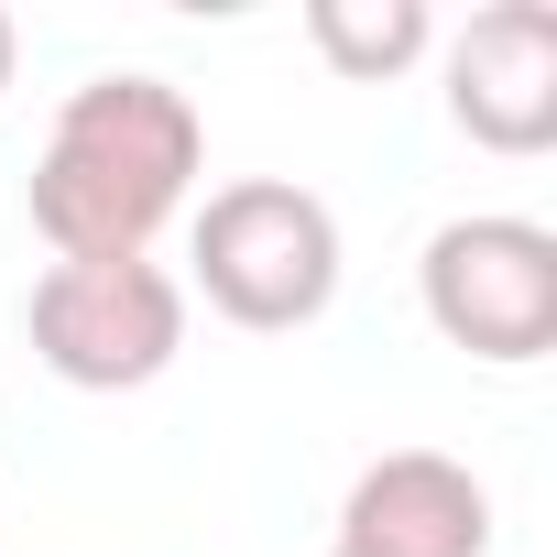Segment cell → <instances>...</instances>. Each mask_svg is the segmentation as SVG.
<instances>
[{
	"label": "cell",
	"instance_id": "obj_4",
	"mask_svg": "<svg viewBox=\"0 0 557 557\" xmlns=\"http://www.w3.org/2000/svg\"><path fill=\"white\" fill-rule=\"evenodd\" d=\"M426 329L492 372H524L557 350V230L535 219H448L416 262Z\"/></svg>",
	"mask_w": 557,
	"mask_h": 557
},
{
	"label": "cell",
	"instance_id": "obj_7",
	"mask_svg": "<svg viewBox=\"0 0 557 557\" xmlns=\"http://www.w3.org/2000/svg\"><path fill=\"white\" fill-rule=\"evenodd\" d=\"M307 45L350 88H383V77H405L437 45V23H426V0H307Z\"/></svg>",
	"mask_w": 557,
	"mask_h": 557
},
{
	"label": "cell",
	"instance_id": "obj_6",
	"mask_svg": "<svg viewBox=\"0 0 557 557\" xmlns=\"http://www.w3.org/2000/svg\"><path fill=\"white\" fill-rule=\"evenodd\" d=\"M329 557H492V492L437 448H394L350 481Z\"/></svg>",
	"mask_w": 557,
	"mask_h": 557
},
{
	"label": "cell",
	"instance_id": "obj_8",
	"mask_svg": "<svg viewBox=\"0 0 557 557\" xmlns=\"http://www.w3.org/2000/svg\"><path fill=\"white\" fill-rule=\"evenodd\" d=\"M12 66H23V34H12V12H0V88H12Z\"/></svg>",
	"mask_w": 557,
	"mask_h": 557
},
{
	"label": "cell",
	"instance_id": "obj_5",
	"mask_svg": "<svg viewBox=\"0 0 557 557\" xmlns=\"http://www.w3.org/2000/svg\"><path fill=\"white\" fill-rule=\"evenodd\" d=\"M448 121L481 153H546L557 143V12L546 0H492L448 45Z\"/></svg>",
	"mask_w": 557,
	"mask_h": 557
},
{
	"label": "cell",
	"instance_id": "obj_2",
	"mask_svg": "<svg viewBox=\"0 0 557 557\" xmlns=\"http://www.w3.org/2000/svg\"><path fill=\"white\" fill-rule=\"evenodd\" d=\"M186 262H197V296L230 329L285 339V329H318L339 296V219H329V197H307L285 175H240L197 208Z\"/></svg>",
	"mask_w": 557,
	"mask_h": 557
},
{
	"label": "cell",
	"instance_id": "obj_3",
	"mask_svg": "<svg viewBox=\"0 0 557 557\" xmlns=\"http://www.w3.org/2000/svg\"><path fill=\"white\" fill-rule=\"evenodd\" d=\"M23 329H34V361L55 383H77V394H143L186 350V285L153 251H132V262H45Z\"/></svg>",
	"mask_w": 557,
	"mask_h": 557
},
{
	"label": "cell",
	"instance_id": "obj_1",
	"mask_svg": "<svg viewBox=\"0 0 557 557\" xmlns=\"http://www.w3.org/2000/svg\"><path fill=\"white\" fill-rule=\"evenodd\" d=\"M197 164H208L197 99L153 66H110V77L66 88V110L34 153V230L55 240V262H132L197 197Z\"/></svg>",
	"mask_w": 557,
	"mask_h": 557
}]
</instances>
